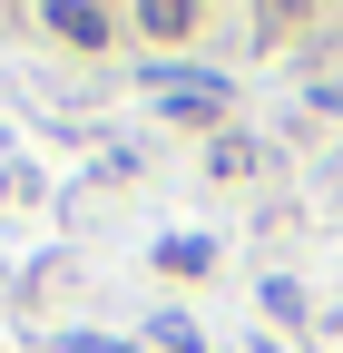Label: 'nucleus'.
<instances>
[{
  "instance_id": "f257e3e1",
  "label": "nucleus",
  "mask_w": 343,
  "mask_h": 353,
  "mask_svg": "<svg viewBox=\"0 0 343 353\" xmlns=\"http://www.w3.org/2000/svg\"><path fill=\"white\" fill-rule=\"evenodd\" d=\"M50 30L69 39V50H98V39H108V20H98V10H50Z\"/></svg>"
}]
</instances>
